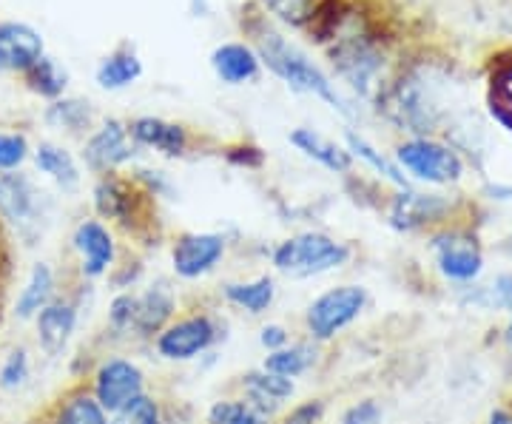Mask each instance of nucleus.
I'll list each match as a JSON object with an SVG mask.
<instances>
[{
  "label": "nucleus",
  "mask_w": 512,
  "mask_h": 424,
  "mask_svg": "<svg viewBox=\"0 0 512 424\" xmlns=\"http://www.w3.org/2000/svg\"><path fill=\"white\" fill-rule=\"evenodd\" d=\"M348 259L350 248L345 242L330 240L328 234H316V231L279 242L274 251L276 271L291 277H319L342 268Z\"/></svg>",
  "instance_id": "obj_2"
},
{
  "label": "nucleus",
  "mask_w": 512,
  "mask_h": 424,
  "mask_svg": "<svg viewBox=\"0 0 512 424\" xmlns=\"http://www.w3.org/2000/svg\"><path fill=\"white\" fill-rule=\"evenodd\" d=\"M242 385L251 396V405L265 416L271 413L279 402L291 399L293 396V379H285V376H276V373H268V370H254L242 379Z\"/></svg>",
  "instance_id": "obj_19"
},
{
  "label": "nucleus",
  "mask_w": 512,
  "mask_h": 424,
  "mask_svg": "<svg viewBox=\"0 0 512 424\" xmlns=\"http://www.w3.org/2000/svg\"><path fill=\"white\" fill-rule=\"evenodd\" d=\"M316 362V351L311 345H285L279 351H271L262 362V370L276 373V376H285V379H296L302 373H308Z\"/></svg>",
  "instance_id": "obj_24"
},
{
  "label": "nucleus",
  "mask_w": 512,
  "mask_h": 424,
  "mask_svg": "<svg viewBox=\"0 0 512 424\" xmlns=\"http://www.w3.org/2000/svg\"><path fill=\"white\" fill-rule=\"evenodd\" d=\"M242 151H245V154L231 151L228 157H231L234 163H239V166H259V163H262V151H259V148L248 146V148H242Z\"/></svg>",
  "instance_id": "obj_40"
},
{
  "label": "nucleus",
  "mask_w": 512,
  "mask_h": 424,
  "mask_svg": "<svg viewBox=\"0 0 512 424\" xmlns=\"http://www.w3.org/2000/svg\"><path fill=\"white\" fill-rule=\"evenodd\" d=\"M0 72H3V66H0Z\"/></svg>",
  "instance_id": "obj_43"
},
{
  "label": "nucleus",
  "mask_w": 512,
  "mask_h": 424,
  "mask_svg": "<svg viewBox=\"0 0 512 424\" xmlns=\"http://www.w3.org/2000/svg\"><path fill=\"white\" fill-rule=\"evenodd\" d=\"M490 424H512V413H507V410H495L493 416H490Z\"/></svg>",
  "instance_id": "obj_41"
},
{
  "label": "nucleus",
  "mask_w": 512,
  "mask_h": 424,
  "mask_svg": "<svg viewBox=\"0 0 512 424\" xmlns=\"http://www.w3.org/2000/svg\"><path fill=\"white\" fill-rule=\"evenodd\" d=\"M399 160L410 174H416L427 183H453L461 174V160L456 157V151L430 143V140H413L402 146Z\"/></svg>",
  "instance_id": "obj_6"
},
{
  "label": "nucleus",
  "mask_w": 512,
  "mask_h": 424,
  "mask_svg": "<svg viewBox=\"0 0 512 424\" xmlns=\"http://www.w3.org/2000/svg\"><path fill=\"white\" fill-rule=\"evenodd\" d=\"M128 134L143 143V146L157 148L168 157H180L188 146V137H185L183 126L177 123H165L160 117H140L128 126Z\"/></svg>",
  "instance_id": "obj_15"
},
{
  "label": "nucleus",
  "mask_w": 512,
  "mask_h": 424,
  "mask_svg": "<svg viewBox=\"0 0 512 424\" xmlns=\"http://www.w3.org/2000/svg\"><path fill=\"white\" fill-rule=\"evenodd\" d=\"M217 342V325L211 316L197 314L168 322L157 333V353L168 362H191Z\"/></svg>",
  "instance_id": "obj_4"
},
{
  "label": "nucleus",
  "mask_w": 512,
  "mask_h": 424,
  "mask_svg": "<svg viewBox=\"0 0 512 424\" xmlns=\"http://www.w3.org/2000/svg\"><path fill=\"white\" fill-rule=\"evenodd\" d=\"M55 424H111L109 413L89 393H77L57 410Z\"/></svg>",
  "instance_id": "obj_26"
},
{
  "label": "nucleus",
  "mask_w": 512,
  "mask_h": 424,
  "mask_svg": "<svg viewBox=\"0 0 512 424\" xmlns=\"http://www.w3.org/2000/svg\"><path fill=\"white\" fill-rule=\"evenodd\" d=\"M208 424H265V416L245 399H222L208 410Z\"/></svg>",
  "instance_id": "obj_27"
},
{
  "label": "nucleus",
  "mask_w": 512,
  "mask_h": 424,
  "mask_svg": "<svg viewBox=\"0 0 512 424\" xmlns=\"http://www.w3.org/2000/svg\"><path fill=\"white\" fill-rule=\"evenodd\" d=\"M134 314H137V296L134 294H120L111 302L109 319L117 331H131L134 328Z\"/></svg>",
  "instance_id": "obj_35"
},
{
  "label": "nucleus",
  "mask_w": 512,
  "mask_h": 424,
  "mask_svg": "<svg viewBox=\"0 0 512 424\" xmlns=\"http://www.w3.org/2000/svg\"><path fill=\"white\" fill-rule=\"evenodd\" d=\"M382 416V405L376 399H362L345 410L342 424H382Z\"/></svg>",
  "instance_id": "obj_36"
},
{
  "label": "nucleus",
  "mask_w": 512,
  "mask_h": 424,
  "mask_svg": "<svg viewBox=\"0 0 512 424\" xmlns=\"http://www.w3.org/2000/svg\"><path fill=\"white\" fill-rule=\"evenodd\" d=\"M222 254H225L222 234H183L171 251V265L177 277L200 279L217 268Z\"/></svg>",
  "instance_id": "obj_7"
},
{
  "label": "nucleus",
  "mask_w": 512,
  "mask_h": 424,
  "mask_svg": "<svg viewBox=\"0 0 512 424\" xmlns=\"http://www.w3.org/2000/svg\"><path fill=\"white\" fill-rule=\"evenodd\" d=\"M35 163L43 174H49L63 191H74L80 183V168L74 163V157L66 148L55 143H40L35 151Z\"/></svg>",
  "instance_id": "obj_23"
},
{
  "label": "nucleus",
  "mask_w": 512,
  "mask_h": 424,
  "mask_svg": "<svg viewBox=\"0 0 512 424\" xmlns=\"http://www.w3.org/2000/svg\"><path fill=\"white\" fill-rule=\"evenodd\" d=\"M146 388V376L128 359H106L94 373V399L106 413H117L120 407L140 396Z\"/></svg>",
  "instance_id": "obj_5"
},
{
  "label": "nucleus",
  "mask_w": 512,
  "mask_h": 424,
  "mask_svg": "<svg viewBox=\"0 0 512 424\" xmlns=\"http://www.w3.org/2000/svg\"><path fill=\"white\" fill-rule=\"evenodd\" d=\"M49 120L60 126V129H86L89 126V120H92V109L86 106V103H80V100H60L55 103L52 109H49Z\"/></svg>",
  "instance_id": "obj_30"
},
{
  "label": "nucleus",
  "mask_w": 512,
  "mask_h": 424,
  "mask_svg": "<svg viewBox=\"0 0 512 424\" xmlns=\"http://www.w3.org/2000/svg\"><path fill=\"white\" fill-rule=\"evenodd\" d=\"M211 66H214V72L222 83L239 86L245 80H254L256 72H259V57L242 43H225L211 55Z\"/></svg>",
  "instance_id": "obj_17"
},
{
  "label": "nucleus",
  "mask_w": 512,
  "mask_h": 424,
  "mask_svg": "<svg viewBox=\"0 0 512 424\" xmlns=\"http://www.w3.org/2000/svg\"><path fill=\"white\" fill-rule=\"evenodd\" d=\"M348 143H350V148H353V151H356V154H359V157H365L367 163H370V166H376L379 168V171H382V174H387V177H390V180H393V183H404L402 180V174H396V168H390L387 166V163H384L382 157H379V154H376V151H373V148L367 146L365 140H359V137H356V134H350L348 137Z\"/></svg>",
  "instance_id": "obj_37"
},
{
  "label": "nucleus",
  "mask_w": 512,
  "mask_h": 424,
  "mask_svg": "<svg viewBox=\"0 0 512 424\" xmlns=\"http://www.w3.org/2000/svg\"><path fill=\"white\" fill-rule=\"evenodd\" d=\"M37 322V342L49 356H60L66 351L74 328H77V311L72 302H49L40 314Z\"/></svg>",
  "instance_id": "obj_13"
},
{
  "label": "nucleus",
  "mask_w": 512,
  "mask_h": 424,
  "mask_svg": "<svg viewBox=\"0 0 512 424\" xmlns=\"http://www.w3.org/2000/svg\"><path fill=\"white\" fill-rule=\"evenodd\" d=\"M478 305H490V308H504L512 314V277L501 274L490 288H484V296H473Z\"/></svg>",
  "instance_id": "obj_34"
},
{
  "label": "nucleus",
  "mask_w": 512,
  "mask_h": 424,
  "mask_svg": "<svg viewBox=\"0 0 512 424\" xmlns=\"http://www.w3.org/2000/svg\"><path fill=\"white\" fill-rule=\"evenodd\" d=\"M447 211V203L441 197H424V194H402L393 211H390V220L399 231H413L419 225L427 222H436Z\"/></svg>",
  "instance_id": "obj_18"
},
{
  "label": "nucleus",
  "mask_w": 512,
  "mask_h": 424,
  "mask_svg": "<svg viewBox=\"0 0 512 424\" xmlns=\"http://www.w3.org/2000/svg\"><path fill=\"white\" fill-rule=\"evenodd\" d=\"M143 74V63L134 55H114L97 69V83L103 89H126Z\"/></svg>",
  "instance_id": "obj_25"
},
{
  "label": "nucleus",
  "mask_w": 512,
  "mask_h": 424,
  "mask_svg": "<svg viewBox=\"0 0 512 424\" xmlns=\"http://www.w3.org/2000/svg\"><path fill=\"white\" fill-rule=\"evenodd\" d=\"M26 77H29V86L37 94H43V97H57V94L66 89V72L57 66V60L46 55L40 57L35 66L26 72Z\"/></svg>",
  "instance_id": "obj_28"
},
{
  "label": "nucleus",
  "mask_w": 512,
  "mask_h": 424,
  "mask_svg": "<svg viewBox=\"0 0 512 424\" xmlns=\"http://www.w3.org/2000/svg\"><path fill=\"white\" fill-rule=\"evenodd\" d=\"M0 217L32 228L43 217V191L26 174H0Z\"/></svg>",
  "instance_id": "obj_8"
},
{
  "label": "nucleus",
  "mask_w": 512,
  "mask_h": 424,
  "mask_svg": "<svg viewBox=\"0 0 512 424\" xmlns=\"http://www.w3.org/2000/svg\"><path fill=\"white\" fill-rule=\"evenodd\" d=\"M29 157V143L23 134H0V171H12Z\"/></svg>",
  "instance_id": "obj_33"
},
{
  "label": "nucleus",
  "mask_w": 512,
  "mask_h": 424,
  "mask_svg": "<svg viewBox=\"0 0 512 424\" xmlns=\"http://www.w3.org/2000/svg\"><path fill=\"white\" fill-rule=\"evenodd\" d=\"M43 57V37L26 23H0V66L29 72Z\"/></svg>",
  "instance_id": "obj_11"
},
{
  "label": "nucleus",
  "mask_w": 512,
  "mask_h": 424,
  "mask_svg": "<svg viewBox=\"0 0 512 424\" xmlns=\"http://www.w3.org/2000/svg\"><path fill=\"white\" fill-rule=\"evenodd\" d=\"M137 200H140L137 191L114 174L103 177L94 188V205L106 220L128 222V217H134V211H137Z\"/></svg>",
  "instance_id": "obj_16"
},
{
  "label": "nucleus",
  "mask_w": 512,
  "mask_h": 424,
  "mask_svg": "<svg viewBox=\"0 0 512 424\" xmlns=\"http://www.w3.org/2000/svg\"><path fill=\"white\" fill-rule=\"evenodd\" d=\"M259 342H262V348H268V353L279 351V348L288 345V331L282 325H268V328H262Z\"/></svg>",
  "instance_id": "obj_39"
},
{
  "label": "nucleus",
  "mask_w": 512,
  "mask_h": 424,
  "mask_svg": "<svg viewBox=\"0 0 512 424\" xmlns=\"http://www.w3.org/2000/svg\"><path fill=\"white\" fill-rule=\"evenodd\" d=\"M111 424H163V413H160L157 399L140 393L120 407L117 413H111Z\"/></svg>",
  "instance_id": "obj_29"
},
{
  "label": "nucleus",
  "mask_w": 512,
  "mask_h": 424,
  "mask_svg": "<svg viewBox=\"0 0 512 424\" xmlns=\"http://www.w3.org/2000/svg\"><path fill=\"white\" fill-rule=\"evenodd\" d=\"M439 271L453 282H473L484 271V254L467 234H441L433 240Z\"/></svg>",
  "instance_id": "obj_9"
},
{
  "label": "nucleus",
  "mask_w": 512,
  "mask_h": 424,
  "mask_svg": "<svg viewBox=\"0 0 512 424\" xmlns=\"http://www.w3.org/2000/svg\"><path fill=\"white\" fill-rule=\"evenodd\" d=\"M128 129H123L120 123H106L103 129L94 134L92 140L86 143V163L94 168V171H111V168L123 166L126 160H131L134 154V146L128 143Z\"/></svg>",
  "instance_id": "obj_14"
},
{
  "label": "nucleus",
  "mask_w": 512,
  "mask_h": 424,
  "mask_svg": "<svg viewBox=\"0 0 512 424\" xmlns=\"http://www.w3.org/2000/svg\"><path fill=\"white\" fill-rule=\"evenodd\" d=\"M174 311H177L174 288L165 279H157L146 294L137 296V314H134V328L131 331L137 336H154L171 322Z\"/></svg>",
  "instance_id": "obj_12"
},
{
  "label": "nucleus",
  "mask_w": 512,
  "mask_h": 424,
  "mask_svg": "<svg viewBox=\"0 0 512 424\" xmlns=\"http://www.w3.org/2000/svg\"><path fill=\"white\" fill-rule=\"evenodd\" d=\"M265 3L274 15L288 20V23H296V26L311 23L316 9L322 6V0H265Z\"/></svg>",
  "instance_id": "obj_31"
},
{
  "label": "nucleus",
  "mask_w": 512,
  "mask_h": 424,
  "mask_svg": "<svg viewBox=\"0 0 512 424\" xmlns=\"http://www.w3.org/2000/svg\"><path fill=\"white\" fill-rule=\"evenodd\" d=\"M507 339H510V345H512V322H510V328H507Z\"/></svg>",
  "instance_id": "obj_42"
},
{
  "label": "nucleus",
  "mask_w": 512,
  "mask_h": 424,
  "mask_svg": "<svg viewBox=\"0 0 512 424\" xmlns=\"http://www.w3.org/2000/svg\"><path fill=\"white\" fill-rule=\"evenodd\" d=\"M26 379H29V356H26L23 348H18V351L6 356V362L0 368V388L18 390Z\"/></svg>",
  "instance_id": "obj_32"
},
{
  "label": "nucleus",
  "mask_w": 512,
  "mask_h": 424,
  "mask_svg": "<svg viewBox=\"0 0 512 424\" xmlns=\"http://www.w3.org/2000/svg\"><path fill=\"white\" fill-rule=\"evenodd\" d=\"M259 57H262V60H265L288 86H293L296 92L316 94V97H322L325 103H330L333 109L348 111V106L342 103V97L333 92L328 77L319 72L296 46H291L285 37H279L276 32H262V35H259Z\"/></svg>",
  "instance_id": "obj_1"
},
{
  "label": "nucleus",
  "mask_w": 512,
  "mask_h": 424,
  "mask_svg": "<svg viewBox=\"0 0 512 424\" xmlns=\"http://www.w3.org/2000/svg\"><path fill=\"white\" fill-rule=\"evenodd\" d=\"M72 242L74 248H77V254L83 257V265H80L83 277H103L114 265V237L109 234V228L100 225L97 220L80 222Z\"/></svg>",
  "instance_id": "obj_10"
},
{
  "label": "nucleus",
  "mask_w": 512,
  "mask_h": 424,
  "mask_svg": "<svg viewBox=\"0 0 512 424\" xmlns=\"http://www.w3.org/2000/svg\"><path fill=\"white\" fill-rule=\"evenodd\" d=\"M365 305L367 291L362 285H339V288H330L313 299L308 305V314H305V325L313 339L328 342L336 333L353 325L362 316Z\"/></svg>",
  "instance_id": "obj_3"
},
{
  "label": "nucleus",
  "mask_w": 512,
  "mask_h": 424,
  "mask_svg": "<svg viewBox=\"0 0 512 424\" xmlns=\"http://www.w3.org/2000/svg\"><path fill=\"white\" fill-rule=\"evenodd\" d=\"M291 143L299 148L302 154L313 157L316 163H322V166L330 168V171H348L350 168V151H345L342 146H336L333 140L316 134L313 129H296L291 134Z\"/></svg>",
  "instance_id": "obj_22"
},
{
  "label": "nucleus",
  "mask_w": 512,
  "mask_h": 424,
  "mask_svg": "<svg viewBox=\"0 0 512 424\" xmlns=\"http://www.w3.org/2000/svg\"><path fill=\"white\" fill-rule=\"evenodd\" d=\"M222 294H225V299H228L231 305H237L242 311L259 316L274 305L276 285L271 277L251 279V282H228V285L222 288Z\"/></svg>",
  "instance_id": "obj_21"
},
{
  "label": "nucleus",
  "mask_w": 512,
  "mask_h": 424,
  "mask_svg": "<svg viewBox=\"0 0 512 424\" xmlns=\"http://www.w3.org/2000/svg\"><path fill=\"white\" fill-rule=\"evenodd\" d=\"M52 294H55V274L46 262H37L29 274L26 288L20 291L18 302H15L18 319H32V316L40 314L52 302Z\"/></svg>",
  "instance_id": "obj_20"
},
{
  "label": "nucleus",
  "mask_w": 512,
  "mask_h": 424,
  "mask_svg": "<svg viewBox=\"0 0 512 424\" xmlns=\"http://www.w3.org/2000/svg\"><path fill=\"white\" fill-rule=\"evenodd\" d=\"M322 413H325V405L311 399V402H302V405L293 407L291 413L285 416V424H319Z\"/></svg>",
  "instance_id": "obj_38"
}]
</instances>
